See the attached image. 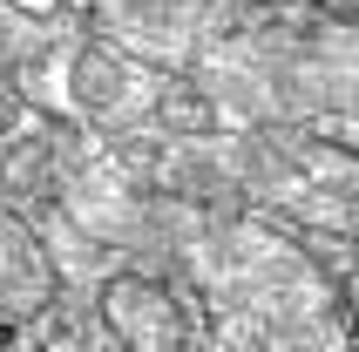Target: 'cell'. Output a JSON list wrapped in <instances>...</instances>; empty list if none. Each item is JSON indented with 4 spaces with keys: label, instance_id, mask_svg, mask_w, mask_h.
I'll return each instance as SVG.
<instances>
[{
    "label": "cell",
    "instance_id": "277c9868",
    "mask_svg": "<svg viewBox=\"0 0 359 352\" xmlns=\"http://www.w3.org/2000/svg\"><path fill=\"white\" fill-rule=\"evenodd\" d=\"M332 20H346V27H359V0H319Z\"/></svg>",
    "mask_w": 359,
    "mask_h": 352
},
{
    "label": "cell",
    "instance_id": "6da1fadb",
    "mask_svg": "<svg viewBox=\"0 0 359 352\" xmlns=\"http://www.w3.org/2000/svg\"><path fill=\"white\" fill-rule=\"evenodd\" d=\"M102 312H109V325L129 346H170L183 332L177 305H170V292H163L156 278H109L102 285Z\"/></svg>",
    "mask_w": 359,
    "mask_h": 352
},
{
    "label": "cell",
    "instance_id": "7a4b0ae2",
    "mask_svg": "<svg viewBox=\"0 0 359 352\" xmlns=\"http://www.w3.org/2000/svg\"><path fill=\"white\" fill-rule=\"evenodd\" d=\"M68 95H75V109H88V116H116L122 95H129V68H122V55H109V48H75V61H68Z\"/></svg>",
    "mask_w": 359,
    "mask_h": 352
},
{
    "label": "cell",
    "instance_id": "5b68a950",
    "mask_svg": "<svg viewBox=\"0 0 359 352\" xmlns=\"http://www.w3.org/2000/svg\"><path fill=\"white\" fill-rule=\"evenodd\" d=\"M7 7H20V14H27V20H48V14H55V7H61V0H7Z\"/></svg>",
    "mask_w": 359,
    "mask_h": 352
},
{
    "label": "cell",
    "instance_id": "3957f363",
    "mask_svg": "<svg viewBox=\"0 0 359 352\" xmlns=\"http://www.w3.org/2000/svg\"><path fill=\"white\" fill-rule=\"evenodd\" d=\"M0 278L7 285H41V251L27 244V231H14L0 217Z\"/></svg>",
    "mask_w": 359,
    "mask_h": 352
}]
</instances>
